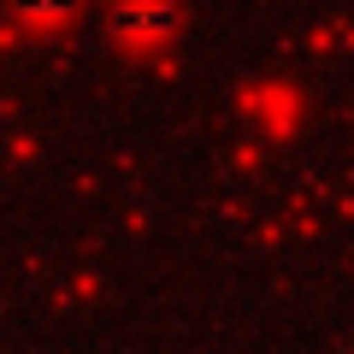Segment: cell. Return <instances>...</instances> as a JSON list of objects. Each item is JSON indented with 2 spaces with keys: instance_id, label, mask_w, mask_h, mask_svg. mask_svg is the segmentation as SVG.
I'll return each mask as SVG.
<instances>
[{
  "instance_id": "obj_1",
  "label": "cell",
  "mask_w": 354,
  "mask_h": 354,
  "mask_svg": "<svg viewBox=\"0 0 354 354\" xmlns=\"http://www.w3.org/2000/svg\"><path fill=\"white\" fill-rule=\"evenodd\" d=\"M171 24H177V12L160 6V0H124V6L113 12V30L124 41H153V36H165Z\"/></svg>"
},
{
  "instance_id": "obj_2",
  "label": "cell",
  "mask_w": 354,
  "mask_h": 354,
  "mask_svg": "<svg viewBox=\"0 0 354 354\" xmlns=\"http://www.w3.org/2000/svg\"><path fill=\"white\" fill-rule=\"evenodd\" d=\"M71 0H12V12L18 18H48V12H65Z\"/></svg>"
}]
</instances>
